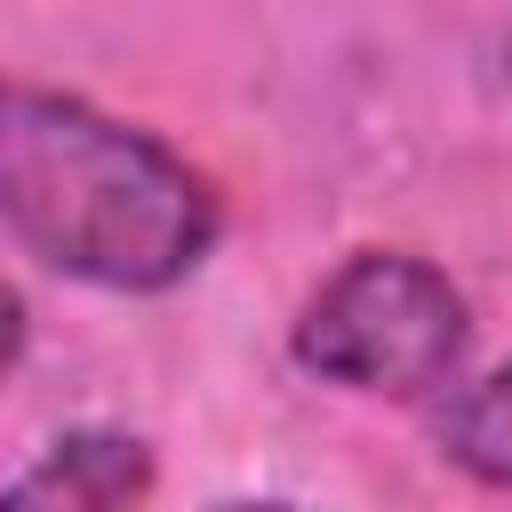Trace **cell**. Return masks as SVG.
<instances>
[{
	"label": "cell",
	"instance_id": "obj_1",
	"mask_svg": "<svg viewBox=\"0 0 512 512\" xmlns=\"http://www.w3.org/2000/svg\"><path fill=\"white\" fill-rule=\"evenodd\" d=\"M0 232L56 280L168 296L216 256L224 200L152 128L0 72Z\"/></svg>",
	"mask_w": 512,
	"mask_h": 512
},
{
	"label": "cell",
	"instance_id": "obj_2",
	"mask_svg": "<svg viewBox=\"0 0 512 512\" xmlns=\"http://www.w3.org/2000/svg\"><path fill=\"white\" fill-rule=\"evenodd\" d=\"M288 352L320 384H344L368 400H424L456 384L472 352V304L440 264L408 248H352L304 296Z\"/></svg>",
	"mask_w": 512,
	"mask_h": 512
},
{
	"label": "cell",
	"instance_id": "obj_3",
	"mask_svg": "<svg viewBox=\"0 0 512 512\" xmlns=\"http://www.w3.org/2000/svg\"><path fill=\"white\" fill-rule=\"evenodd\" d=\"M152 480H160V456L144 432L72 424L0 488V512H136Z\"/></svg>",
	"mask_w": 512,
	"mask_h": 512
},
{
	"label": "cell",
	"instance_id": "obj_4",
	"mask_svg": "<svg viewBox=\"0 0 512 512\" xmlns=\"http://www.w3.org/2000/svg\"><path fill=\"white\" fill-rule=\"evenodd\" d=\"M440 456L480 488H512V360L456 384L440 408Z\"/></svg>",
	"mask_w": 512,
	"mask_h": 512
},
{
	"label": "cell",
	"instance_id": "obj_5",
	"mask_svg": "<svg viewBox=\"0 0 512 512\" xmlns=\"http://www.w3.org/2000/svg\"><path fill=\"white\" fill-rule=\"evenodd\" d=\"M24 336H32V320H24V296L0 280V384L16 376V360H24Z\"/></svg>",
	"mask_w": 512,
	"mask_h": 512
},
{
	"label": "cell",
	"instance_id": "obj_6",
	"mask_svg": "<svg viewBox=\"0 0 512 512\" xmlns=\"http://www.w3.org/2000/svg\"><path fill=\"white\" fill-rule=\"evenodd\" d=\"M216 512H296V504H264V496H240V504H216Z\"/></svg>",
	"mask_w": 512,
	"mask_h": 512
}]
</instances>
